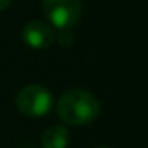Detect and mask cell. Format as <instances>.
<instances>
[{
  "mask_svg": "<svg viewBox=\"0 0 148 148\" xmlns=\"http://www.w3.org/2000/svg\"><path fill=\"white\" fill-rule=\"evenodd\" d=\"M96 148H110V147H105V145H100V147H96Z\"/></svg>",
  "mask_w": 148,
  "mask_h": 148,
  "instance_id": "cell-8",
  "label": "cell"
},
{
  "mask_svg": "<svg viewBox=\"0 0 148 148\" xmlns=\"http://www.w3.org/2000/svg\"><path fill=\"white\" fill-rule=\"evenodd\" d=\"M16 107L27 116H45L53 108V94L40 84H29L16 96Z\"/></svg>",
  "mask_w": 148,
  "mask_h": 148,
  "instance_id": "cell-3",
  "label": "cell"
},
{
  "mask_svg": "<svg viewBox=\"0 0 148 148\" xmlns=\"http://www.w3.org/2000/svg\"><path fill=\"white\" fill-rule=\"evenodd\" d=\"M23 40L27 46L34 49H45L54 43L56 34L51 24L45 21H30L23 29Z\"/></svg>",
  "mask_w": 148,
  "mask_h": 148,
  "instance_id": "cell-4",
  "label": "cell"
},
{
  "mask_svg": "<svg viewBox=\"0 0 148 148\" xmlns=\"http://www.w3.org/2000/svg\"><path fill=\"white\" fill-rule=\"evenodd\" d=\"M100 103L84 89H69L58 100V115L69 126H84L97 118Z\"/></svg>",
  "mask_w": 148,
  "mask_h": 148,
  "instance_id": "cell-1",
  "label": "cell"
},
{
  "mask_svg": "<svg viewBox=\"0 0 148 148\" xmlns=\"http://www.w3.org/2000/svg\"><path fill=\"white\" fill-rule=\"evenodd\" d=\"M10 5H11V0H0V11L7 10Z\"/></svg>",
  "mask_w": 148,
  "mask_h": 148,
  "instance_id": "cell-7",
  "label": "cell"
},
{
  "mask_svg": "<svg viewBox=\"0 0 148 148\" xmlns=\"http://www.w3.org/2000/svg\"><path fill=\"white\" fill-rule=\"evenodd\" d=\"M56 40L61 46H72L73 43V34H72V29H61L59 34L56 35Z\"/></svg>",
  "mask_w": 148,
  "mask_h": 148,
  "instance_id": "cell-6",
  "label": "cell"
},
{
  "mask_svg": "<svg viewBox=\"0 0 148 148\" xmlns=\"http://www.w3.org/2000/svg\"><path fill=\"white\" fill-rule=\"evenodd\" d=\"M69 131L64 126H49L42 134V148H67Z\"/></svg>",
  "mask_w": 148,
  "mask_h": 148,
  "instance_id": "cell-5",
  "label": "cell"
},
{
  "mask_svg": "<svg viewBox=\"0 0 148 148\" xmlns=\"http://www.w3.org/2000/svg\"><path fill=\"white\" fill-rule=\"evenodd\" d=\"M26 148H34V147H26Z\"/></svg>",
  "mask_w": 148,
  "mask_h": 148,
  "instance_id": "cell-9",
  "label": "cell"
},
{
  "mask_svg": "<svg viewBox=\"0 0 148 148\" xmlns=\"http://www.w3.org/2000/svg\"><path fill=\"white\" fill-rule=\"evenodd\" d=\"M42 10L58 30L72 29L83 14L81 0H42Z\"/></svg>",
  "mask_w": 148,
  "mask_h": 148,
  "instance_id": "cell-2",
  "label": "cell"
}]
</instances>
